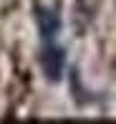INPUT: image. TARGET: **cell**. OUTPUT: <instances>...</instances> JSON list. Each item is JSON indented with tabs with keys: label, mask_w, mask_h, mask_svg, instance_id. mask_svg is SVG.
<instances>
[{
	"label": "cell",
	"mask_w": 116,
	"mask_h": 124,
	"mask_svg": "<svg viewBox=\"0 0 116 124\" xmlns=\"http://www.w3.org/2000/svg\"><path fill=\"white\" fill-rule=\"evenodd\" d=\"M38 63H41V71L48 81L58 84L66 71V51L61 46H56L53 41H43L41 53H38Z\"/></svg>",
	"instance_id": "6da1fadb"
},
{
	"label": "cell",
	"mask_w": 116,
	"mask_h": 124,
	"mask_svg": "<svg viewBox=\"0 0 116 124\" xmlns=\"http://www.w3.org/2000/svg\"><path fill=\"white\" fill-rule=\"evenodd\" d=\"M35 25L43 41H56V36L61 33V13L56 8H46V5H35Z\"/></svg>",
	"instance_id": "7a4b0ae2"
}]
</instances>
